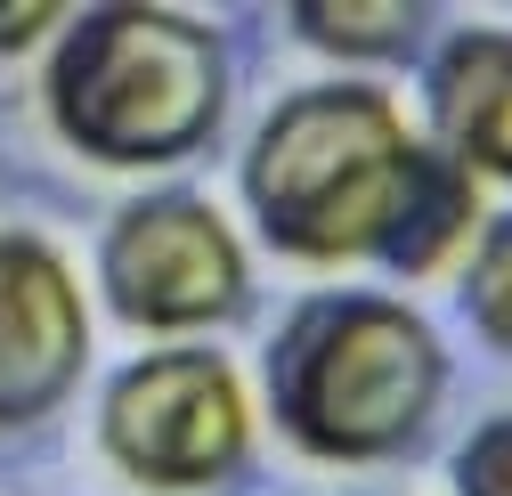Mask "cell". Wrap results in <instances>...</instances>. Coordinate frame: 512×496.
Listing matches in <instances>:
<instances>
[{"mask_svg":"<svg viewBox=\"0 0 512 496\" xmlns=\"http://www.w3.org/2000/svg\"><path fill=\"white\" fill-rule=\"evenodd\" d=\"M261 407L317 464H391L431 440L447 407V342L399 293L326 285L269 334Z\"/></svg>","mask_w":512,"mask_h":496,"instance_id":"obj_1","label":"cell"},{"mask_svg":"<svg viewBox=\"0 0 512 496\" xmlns=\"http://www.w3.org/2000/svg\"><path fill=\"white\" fill-rule=\"evenodd\" d=\"M228 41L187 9H66L41 49V114L98 171H171L204 155L228 122Z\"/></svg>","mask_w":512,"mask_h":496,"instance_id":"obj_2","label":"cell"},{"mask_svg":"<svg viewBox=\"0 0 512 496\" xmlns=\"http://www.w3.org/2000/svg\"><path fill=\"white\" fill-rule=\"evenodd\" d=\"M407 147H415V122L382 82H358V74L301 82L244 139L236 204L269 253L301 269H342V261H366Z\"/></svg>","mask_w":512,"mask_h":496,"instance_id":"obj_3","label":"cell"},{"mask_svg":"<svg viewBox=\"0 0 512 496\" xmlns=\"http://www.w3.org/2000/svg\"><path fill=\"white\" fill-rule=\"evenodd\" d=\"M252 383L212 342H147L98 391V448L122 480L155 496H196L252 456Z\"/></svg>","mask_w":512,"mask_h":496,"instance_id":"obj_4","label":"cell"},{"mask_svg":"<svg viewBox=\"0 0 512 496\" xmlns=\"http://www.w3.org/2000/svg\"><path fill=\"white\" fill-rule=\"evenodd\" d=\"M252 293V253L236 220L196 188L122 196L98 236V301L147 342H204Z\"/></svg>","mask_w":512,"mask_h":496,"instance_id":"obj_5","label":"cell"},{"mask_svg":"<svg viewBox=\"0 0 512 496\" xmlns=\"http://www.w3.org/2000/svg\"><path fill=\"white\" fill-rule=\"evenodd\" d=\"M90 375V293L33 228H0V431H25Z\"/></svg>","mask_w":512,"mask_h":496,"instance_id":"obj_6","label":"cell"},{"mask_svg":"<svg viewBox=\"0 0 512 496\" xmlns=\"http://www.w3.org/2000/svg\"><path fill=\"white\" fill-rule=\"evenodd\" d=\"M423 147H439L480 188L512 179V41L504 25H464L423 49Z\"/></svg>","mask_w":512,"mask_h":496,"instance_id":"obj_7","label":"cell"},{"mask_svg":"<svg viewBox=\"0 0 512 496\" xmlns=\"http://www.w3.org/2000/svg\"><path fill=\"white\" fill-rule=\"evenodd\" d=\"M480 220H488V188L472 171H456L439 147L415 139L407 163H399V179H391V196H382L366 261L391 269V277H439L480 236Z\"/></svg>","mask_w":512,"mask_h":496,"instance_id":"obj_8","label":"cell"},{"mask_svg":"<svg viewBox=\"0 0 512 496\" xmlns=\"http://www.w3.org/2000/svg\"><path fill=\"white\" fill-rule=\"evenodd\" d=\"M293 33L334 66H423L439 17L415 0H350V9L309 0V9H293Z\"/></svg>","mask_w":512,"mask_h":496,"instance_id":"obj_9","label":"cell"},{"mask_svg":"<svg viewBox=\"0 0 512 496\" xmlns=\"http://www.w3.org/2000/svg\"><path fill=\"white\" fill-rule=\"evenodd\" d=\"M464 318L480 326V342L488 350H504L512 342V301H504V269H512V220H504V204L480 220V236L464 244Z\"/></svg>","mask_w":512,"mask_h":496,"instance_id":"obj_10","label":"cell"},{"mask_svg":"<svg viewBox=\"0 0 512 496\" xmlns=\"http://www.w3.org/2000/svg\"><path fill=\"white\" fill-rule=\"evenodd\" d=\"M456 496H512V415H480L456 448Z\"/></svg>","mask_w":512,"mask_h":496,"instance_id":"obj_11","label":"cell"},{"mask_svg":"<svg viewBox=\"0 0 512 496\" xmlns=\"http://www.w3.org/2000/svg\"><path fill=\"white\" fill-rule=\"evenodd\" d=\"M57 25H66V9H49V0H9V9H0V57H33V49H49Z\"/></svg>","mask_w":512,"mask_h":496,"instance_id":"obj_12","label":"cell"}]
</instances>
